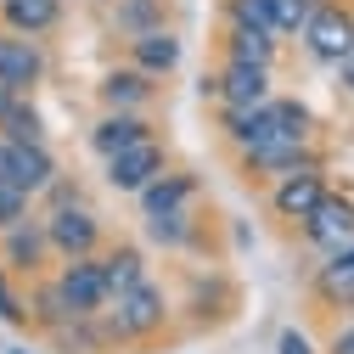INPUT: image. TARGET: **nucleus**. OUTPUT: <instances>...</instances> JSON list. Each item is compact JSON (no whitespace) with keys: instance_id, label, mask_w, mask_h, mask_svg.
<instances>
[{"instance_id":"7ed1b4c3","label":"nucleus","mask_w":354,"mask_h":354,"mask_svg":"<svg viewBox=\"0 0 354 354\" xmlns=\"http://www.w3.org/2000/svg\"><path fill=\"white\" fill-rule=\"evenodd\" d=\"M46 236H51V248H57L62 259H96V248H102V219L84 208L79 197H62V203L46 214Z\"/></svg>"},{"instance_id":"aec40b11","label":"nucleus","mask_w":354,"mask_h":354,"mask_svg":"<svg viewBox=\"0 0 354 354\" xmlns=\"http://www.w3.org/2000/svg\"><path fill=\"white\" fill-rule=\"evenodd\" d=\"M281 39L276 34H253V28H231L225 23V62H253V68H276Z\"/></svg>"},{"instance_id":"b1692460","label":"nucleus","mask_w":354,"mask_h":354,"mask_svg":"<svg viewBox=\"0 0 354 354\" xmlns=\"http://www.w3.org/2000/svg\"><path fill=\"white\" fill-rule=\"evenodd\" d=\"M276 136H287V141H315V113H309L298 96H276Z\"/></svg>"},{"instance_id":"5701e85b","label":"nucleus","mask_w":354,"mask_h":354,"mask_svg":"<svg viewBox=\"0 0 354 354\" xmlns=\"http://www.w3.org/2000/svg\"><path fill=\"white\" fill-rule=\"evenodd\" d=\"M113 23L136 39L147 28H163V0H113Z\"/></svg>"},{"instance_id":"7c9ffc66","label":"nucleus","mask_w":354,"mask_h":354,"mask_svg":"<svg viewBox=\"0 0 354 354\" xmlns=\"http://www.w3.org/2000/svg\"><path fill=\"white\" fill-rule=\"evenodd\" d=\"M321 354H354V315L332 326V337H326V348H321Z\"/></svg>"},{"instance_id":"c756f323","label":"nucleus","mask_w":354,"mask_h":354,"mask_svg":"<svg viewBox=\"0 0 354 354\" xmlns=\"http://www.w3.org/2000/svg\"><path fill=\"white\" fill-rule=\"evenodd\" d=\"M276 354H321V348L309 343V332H304V326H287V332L276 337Z\"/></svg>"},{"instance_id":"2f4dec72","label":"nucleus","mask_w":354,"mask_h":354,"mask_svg":"<svg viewBox=\"0 0 354 354\" xmlns=\"http://www.w3.org/2000/svg\"><path fill=\"white\" fill-rule=\"evenodd\" d=\"M23 107H28V96H23V91H12V84H0V129H6Z\"/></svg>"},{"instance_id":"412c9836","label":"nucleus","mask_w":354,"mask_h":354,"mask_svg":"<svg viewBox=\"0 0 354 354\" xmlns=\"http://www.w3.org/2000/svg\"><path fill=\"white\" fill-rule=\"evenodd\" d=\"M309 292L321 309H354V264H321L309 276Z\"/></svg>"},{"instance_id":"f8f14e48","label":"nucleus","mask_w":354,"mask_h":354,"mask_svg":"<svg viewBox=\"0 0 354 354\" xmlns=\"http://www.w3.org/2000/svg\"><path fill=\"white\" fill-rule=\"evenodd\" d=\"M276 102L270 91V68L253 62H219V107H264Z\"/></svg>"},{"instance_id":"c85d7f7f","label":"nucleus","mask_w":354,"mask_h":354,"mask_svg":"<svg viewBox=\"0 0 354 354\" xmlns=\"http://www.w3.org/2000/svg\"><path fill=\"white\" fill-rule=\"evenodd\" d=\"M0 321H6V326H28V309H23V298L6 287V276H0Z\"/></svg>"},{"instance_id":"72a5a7b5","label":"nucleus","mask_w":354,"mask_h":354,"mask_svg":"<svg viewBox=\"0 0 354 354\" xmlns=\"http://www.w3.org/2000/svg\"><path fill=\"white\" fill-rule=\"evenodd\" d=\"M337 84H343V91H348V96H354V57H348V62L337 68Z\"/></svg>"},{"instance_id":"ddd939ff","label":"nucleus","mask_w":354,"mask_h":354,"mask_svg":"<svg viewBox=\"0 0 354 354\" xmlns=\"http://www.w3.org/2000/svg\"><path fill=\"white\" fill-rule=\"evenodd\" d=\"M141 141H152L147 113H102L96 129H91V152H96L102 163L118 158V152H129V147H141Z\"/></svg>"},{"instance_id":"4468645a","label":"nucleus","mask_w":354,"mask_h":354,"mask_svg":"<svg viewBox=\"0 0 354 354\" xmlns=\"http://www.w3.org/2000/svg\"><path fill=\"white\" fill-rule=\"evenodd\" d=\"M180 57H186V46H180L174 28H147V34L129 39V68H141L152 79H169L174 68H180Z\"/></svg>"},{"instance_id":"39448f33","label":"nucleus","mask_w":354,"mask_h":354,"mask_svg":"<svg viewBox=\"0 0 354 354\" xmlns=\"http://www.w3.org/2000/svg\"><path fill=\"white\" fill-rule=\"evenodd\" d=\"M163 174H169V152H163L158 136L141 141V147H129V152H118V158H107V186L124 192V197H141L152 180H163Z\"/></svg>"},{"instance_id":"393cba45","label":"nucleus","mask_w":354,"mask_h":354,"mask_svg":"<svg viewBox=\"0 0 354 354\" xmlns=\"http://www.w3.org/2000/svg\"><path fill=\"white\" fill-rule=\"evenodd\" d=\"M270 6V17H276V34H292V39H304V28H309V17H315L326 0H264Z\"/></svg>"},{"instance_id":"f3484780","label":"nucleus","mask_w":354,"mask_h":354,"mask_svg":"<svg viewBox=\"0 0 354 354\" xmlns=\"http://www.w3.org/2000/svg\"><path fill=\"white\" fill-rule=\"evenodd\" d=\"M17 147V174H12V186L23 197H39V192H51L57 186V158L46 141H12Z\"/></svg>"},{"instance_id":"f257e3e1","label":"nucleus","mask_w":354,"mask_h":354,"mask_svg":"<svg viewBox=\"0 0 354 354\" xmlns=\"http://www.w3.org/2000/svg\"><path fill=\"white\" fill-rule=\"evenodd\" d=\"M102 321H107V337H124V343H147L169 326V298L163 287L141 281L136 292H118L107 309H102Z\"/></svg>"},{"instance_id":"6ab92c4d","label":"nucleus","mask_w":354,"mask_h":354,"mask_svg":"<svg viewBox=\"0 0 354 354\" xmlns=\"http://www.w3.org/2000/svg\"><path fill=\"white\" fill-rule=\"evenodd\" d=\"M102 276H107V292H113V298H118V292H136V287L147 281V253H141L136 242L107 248V253H102Z\"/></svg>"},{"instance_id":"1a4fd4ad","label":"nucleus","mask_w":354,"mask_h":354,"mask_svg":"<svg viewBox=\"0 0 354 354\" xmlns=\"http://www.w3.org/2000/svg\"><path fill=\"white\" fill-rule=\"evenodd\" d=\"M46 253H57L51 236H46V219H23V225H12L6 236H0V264L17 270V276H28V281H39Z\"/></svg>"},{"instance_id":"4be33fe9","label":"nucleus","mask_w":354,"mask_h":354,"mask_svg":"<svg viewBox=\"0 0 354 354\" xmlns=\"http://www.w3.org/2000/svg\"><path fill=\"white\" fill-rule=\"evenodd\" d=\"M28 315H34V326H46V332H62V326H73V321H79L73 309H68V298H62V287H57V281H34Z\"/></svg>"},{"instance_id":"2eb2a0df","label":"nucleus","mask_w":354,"mask_h":354,"mask_svg":"<svg viewBox=\"0 0 354 354\" xmlns=\"http://www.w3.org/2000/svg\"><path fill=\"white\" fill-rule=\"evenodd\" d=\"M96 96H102L107 113H147L152 96H158V84H152V73H141V68H113V73L96 84Z\"/></svg>"},{"instance_id":"20e7f679","label":"nucleus","mask_w":354,"mask_h":354,"mask_svg":"<svg viewBox=\"0 0 354 354\" xmlns=\"http://www.w3.org/2000/svg\"><path fill=\"white\" fill-rule=\"evenodd\" d=\"M51 281L62 287V298H68V309H73L79 321H96L102 309L113 304L107 276H102V253H96V259H62V270H57Z\"/></svg>"},{"instance_id":"f03ea898","label":"nucleus","mask_w":354,"mask_h":354,"mask_svg":"<svg viewBox=\"0 0 354 354\" xmlns=\"http://www.w3.org/2000/svg\"><path fill=\"white\" fill-rule=\"evenodd\" d=\"M304 51L315 57L321 68H343L354 57V6H348V0H326V6L309 17Z\"/></svg>"},{"instance_id":"bb28decb","label":"nucleus","mask_w":354,"mask_h":354,"mask_svg":"<svg viewBox=\"0 0 354 354\" xmlns=\"http://www.w3.org/2000/svg\"><path fill=\"white\" fill-rule=\"evenodd\" d=\"M147 236L163 242V248H186L192 242V214H163V219H147Z\"/></svg>"},{"instance_id":"473e14b6","label":"nucleus","mask_w":354,"mask_h":354,"mask_svg":"<svg viewBox=\"0 0 354 354\" xmlns=\"http://www.w3.org/2000/svg\"><path fill=\"white\" fill-rule=\"evenodd\" d=\"M12 174H17V147L0 136V186H12Z\"/></svg>"},{"instance_id":"9b49d317","label":"nucleus","mask_w":354,"mask_h":354,"mask_svg":"<svg viewBox=\"0 0 354 354\" xmlns=\"http://www.w3.org/2000/svg\"><path fill=\"white\" fill-rule=\"evenodd\" d=\"M219 136H225L242 158L264 141H276V102L264 107H219Z\"/></svg>"},{"instance_id":"a878e982","label":"nucleus","mask_w":354,"mask_h":354,"mask_svg":"<svg viewBox=\"0 0 354 354\" xmlns=\"http://www.w3.org/2000/svg\"><path fill=\"white\" fill-rule=\"evenodd\" d=\"M225 23L231 28H253V34H276V17L264 0H225ZM281 39V34H276Z\"/></svg>"},{"instance_id":"f704fd0d","label":"nucleus","mask_w":354,"mask_h":354,"mask_svg":"<svg viewBox=\"0 0 354 354\" xmlns=\"http://www.w3.org/2000/svg\"><path fill=\"white\" fill-rule=\"evenodd\" d=\"M6 354H28V348H6Z\"/></svg>"},{"instance_id":"0eeeda50","label":"nucleus","mask_w":354,"mask_h":354,"mask_svg":"<svg viewBox=\"0 0 354 354\" xmlns=\"http://www.w3.org/2000/svg\"><path fill=\"white\" fill-rule=\"evenodd\" d=\"M321 158L309 152V141H287V136H276V141H264V147H253L248 158H242V174L248 180H287V174H298V169H315Z\"/></svg>"},{"instance_id":"a211bd4d","label":"nucleus","mask_w":354,"mask_h":354,"mask_svg":"<svg viewBox=\"0 0 354 354\" xmlns=\"http://www.w3.org/2000/svg\"><path fill=\"white\" fill-rule=\"evenodd\" d=\"M62 23V0H0V28H12V34H51Z\"/></svg>"},{"instance_id":"dca6fc26","label":"nucleus","mask_w":354,"mask_h":354,"mask_svg":"<svg viewBox=\"0 0 354 354\" xmlns=\"http://www.w3.org/2000/svg\"><path fill=\"white\" fill-rule=\"evenodd\" d=\"M197 197V174L186 169H169L163 180H152L136 203H141V219H163V214H186V203Z\"/></svg>"},{"instance_id":"cd10ccee","label":"nucleus","mask_w":354,"mask_h":354,"mask_svg":"<svg viewBox=\"0 0 354 354\" xmlns=\"http://www.w3.org/2000/svg\"><path fill=\"white\" fill-rule=\"evenodd\" d=\"M28 203H34V197H23L17 186H0V236H6L12 225H23V219H34Z\"/></svg>"},{"instance_id":"423d86ee","label":"nucleus","mask_w":354,"mask_h":354,"mask_svg":"<svg viewBox=\"0 0 354 354\" xmlns=\"http://www.w3.org/2000/svg\"><path fill=\"white\" fill-rule=\"evenodd\" d=\"M326 197H332L326 169L315 163V169H298V174H287V180H276V186H270V214H276V219H287V225H304V219L315 214Z\"/></svg>"},{"instance_id":"9d476101","label":"nucleus","mask_w":354,"mask_h":354,"mask_svg":"<svg viewBox=\"0 0 354 354\" xmlns=\"http://www.w3.org/2000/svg\"><path fill=\"white\" fill-rule=\"evenodd\" d=\"M298 231H304L309 248H321V253L348 248V242H354V197H337V192H332V197H326L315 214H309Z\"/></svg>"},{"instance_id":"6e6552de","label":"nucleus","mask_w":354,"mask_h":354,"mask_svg":"<svg viewBox=\"0 0 354 354\" xmlns=\"http://www.w3.org/2000/svg\"><path fill=\"white\" fill-rule=\"evenodd\" d=\"M46 46L28 34H12V28H0V84H12V91H34L39 79H46Z\"/></svg>"}]
</instances>
